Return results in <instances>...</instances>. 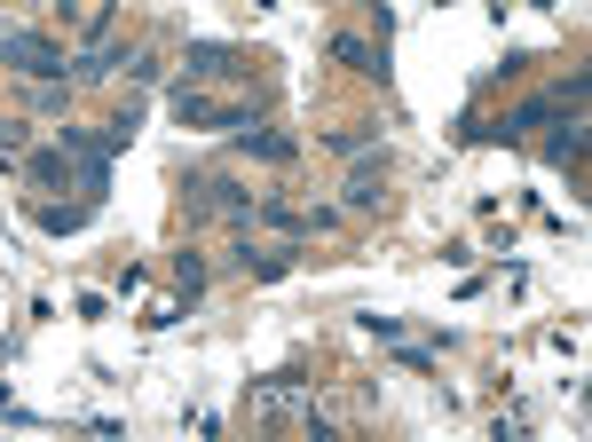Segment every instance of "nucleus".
Instances as JSON below:
<instances>
[{"label":"nucleus","instance_id":"obj_1","mask_svg":"<svg viewBox=\"0 0 592 442\" xmlns=\"http://www.w3.org/2000/svg\"><path fill=\"white\" fill-rule=\"evenodd\" d=\"M561 111H584V71H569L561 87H545V96H530L522 111H505L497 127H466V135H497V143H530L545 119H561Z\"/></svg>","mask_w":592,"mask_h":442},{"label":"nucleus","instance_id":"obj_2","mask_svg":"<svg viewBox=\"0 0 592 442\" xmlns=\"http://www.w3.org/2000/svg\"><path fill=\"white\" fill-rule=\"evenodd\" d=\"M0 63H17L32 79H63V48L40 40V32H9V24H0Z\"/></svg>","mask_w":592,"mask_h":442},{"label":"nucleus","instance_id":"obj_3","mask_svg":"<svg viewBox=\"0 0 592 442\" xmlns=\"http://www.w3.org/2000/svg\"><path fill=\"white\" fill-rule=\"evenodd\" d=\"M175 111H182V127H253V111H245V104H214V96H198L190 79L175 87Z\"/></svg>","mask_w":592,"mask_h":442},{"label":"nucleus","instance_id":"obj_4","mask_svg":"<svg viewBox=\"0 0 592 442\" xmlns=\"http://www.w3.org/2000/svg\"><path fill=\"white\" fill-rule=\"evenodd\" d=\"M17 166H24V183H32V190H71V183H79V166H71L63 143H56V150H24Z\"/></svg>","mask_w":592,"mask_h":442},{"label":"nucleus","instance_id":"obj_5","mask_svg":"<svg viewBox=\"0 0 592 442\" xmlns=\"http://www.w3.org/2000/svg\"><path fill=\"white\" fill-rule=\"evenodd\" d=\"M237 150H245V158H269V166L300 158V143H293V135H269L262 119H253V127H237Z\"/></svg>","mask_w":592,"mask_h":442},{"label":"nucleus","instance_id":"obj_6","mask_svg":"<svg viewBox=\"0 0 592 442\" xmlns=\"http://www.w3.org/2000/svg\"><path fill=\"white\" fill-rule=\"evenodd\" d=\"M379 174H387V150H364V166L348 174V206H356V214L379 206Z\"/></svg>","mask_w":592,"mask_h":442},{"label":"nucleus","instance_id":"obj_7","mask_svg":"<svg viewBox=\"0 0 592 442\" xmlns=\"http://www.w3.org/2000/svg\"><path fill=\"white\" fill-rule=\"evenodd\" d=\"M229 71H237V48H221V40L190 48V79H229Z\"/></svg>","mask_w":592,"mask_h":442},{"label":"nucleus","instance_id":"obj_8","mask_svg":"<svg viewBox=\"0 0 592 442\" xmlns=\"http://www.w3.org/2000/svg\"><path fill=\"white\" fill-rule=\"evenodd\" d=\"M198 190H206V198H214L221 214H253V190H245V183H229V174H206Z\"/></svg>","mask_w":592,"mask_h":442},{"label":"nucleus","instance_id":"obj_9","mask_svg":"<svg viewBox=\"0 0 592 442\" xmlns=\"http://www.w3.org/2000/svg\"><path fill=\"white\" fill-rule=\"evenodd\" d=\"M545 158H553V166H584V127H576V111H569L561 135H545Z\"/></svg>","mask_w":592,"mask_h":442},{"label":"nucleus","instance_id":"obj_10","mask_svg":"<svg viewBox=\"0 0 592 442\" xmlns=\"http://www.w3.org/2000/svg\"><path fill=\"white\" fill-rule=\"evenodd\" d=\"M88 198H79V206H40V229H56V237H71V229H88Z\"/></svg>","mask_w":592,"mask_h":442},{"label":"nucleus","instance_id":"obj_11","mask_svg":"<svg viewBox=\"0 0 592 442\" xmlns=\"http://www.w3.org/2000/svg\"><path fill=\"white\" fill-rule=\"evenodd\" d=\"M332 56H341L348 71H379V56H372V48H364L356 32H332Z\"/></svg>","mask_w":592,"mask_h":442},{"label":"nucleus","instance_id":"obj_12","mask_svg":"<svg viewBox=\"0 0 592 442\" xmlns=\"http://www.w3.org/2000/svg\"><path fill=\"white\" fill-rule=\"evenodd\" d=\"M253 214H262L269 229H285V237H300V229H308V214H293V206H253Z\"/></svg>","mask_w":592,"mask_h":442},{"label":"nucleus","instance_id":"obj_13","mask_svg":"<svg viewBox=\"0 0 592 442\" xmlns=\"http://www.w3.org/2000/svg\"><path fill=\"white\" fill-rule=\"evenodd\" d=\"M0 158H24V127L17 119H0Z\"/></svg>","mask_w":592,"mask_h":442},{"label":"nucleus","instance_id":"obj_14","mask_svg":"<svg viewBox=\"0 0 592 442\" xmlns=\"http://www.w3.org/2000/svg\"><path fill=\"white\" fill-rule=\"evenodd\" d=\"M364 9H372V17H379V0H364Z\"/></svg>","mask_w":592,"mask_h":442}]
</instances>
